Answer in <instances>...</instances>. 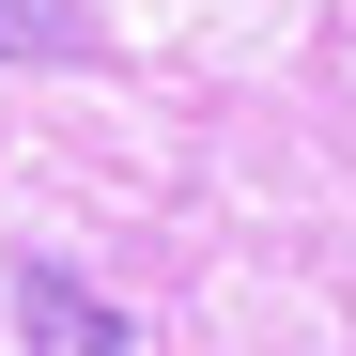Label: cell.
Listing matches in <instances>:
<instances>
[{"label": "cell", "mask_w": 356, "mask_h": 356, "mask_svg": "<svg viewBox=\"0 0 356 356\" xmlns=\"http://www.w3.org/2000/svg\"><path fill=\"white\" fill-rule=\"evenodd\" d=\"M93 47V0H0V63H78Z\"/></svg>", "instance_id": "2"}, {"label": "cell", "mask_w": 356, "mask_h": 356, "mask_svg": "<svg viewBox=\"0 0 356 356\" xmlns=\"http://www.w3.org/2000/svg\"><path fill=\"white\" fill-rule=\"evenodd\" d=\"M16 341H31V356H140L124 310H108L93 279H63V264H31V279H16Z\"/></svg>", "instance_id": "1"}]
</instances>
